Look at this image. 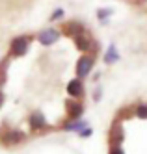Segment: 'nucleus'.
I'll use <instances>...</instances> for the list:
<instances>
[{
  "label": "nucleus",
  "instance_id": "1",
  "mask_svg": "<svg viewBox=\"0 0 147 154\" xmlns=\"http://www.w3.org/2000/svg\"><path fill=\"white\" fill-rule=\"evenodd\" d=\"M143 2H145V0H143Z\"/></svg>",
  "mask_w": 147,
  "mask_h": 154
}]
</instances>
